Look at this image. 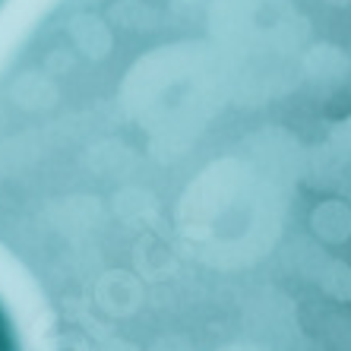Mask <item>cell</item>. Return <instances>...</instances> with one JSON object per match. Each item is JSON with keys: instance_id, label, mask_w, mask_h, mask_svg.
I'll list each match as a JSON object with an SVG mask.
<instances>
[{"instance_id": "obj_1", "label": "cell", "mask_w": 351, "mask_h": 351, "mask_svg": "<svg viewBox=\"0 0 351 351\" xmlns=\"http://www.w3.org/2000/svg\"><path fill=\"white\" fill-rule=\"evenodd\" d=\"M0 351H19L16 332H13V326H10V317L3 313V307H0Z\"/></svg>"}]
</instances>
